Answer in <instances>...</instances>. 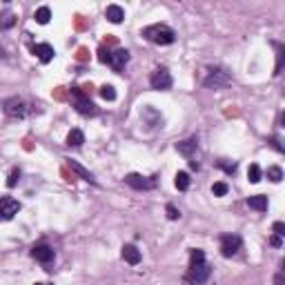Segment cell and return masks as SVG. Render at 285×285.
I'll return each mask as SVG.
<instances>
[{
    "label": "cell",
    "instance_id": "obj_15",
    "mask_svg": "<svg viewBox=\"0 0 285 285\" xmlns=\"http://www.w3.org/2000/svg\"><path fill=\"white\" fill-rule=\"evenodd\" d=\"M123 258H125L129 265H138V263L143 261V256H140L138 248H136V245H131V243L123 245Z\"/></svg>",
    "mask_w": 285,
    "mask_h": 285
},
{
    "label": "cell",
    "instance_id": "obj_20",
    "mask_svg": "<svg viewBox=\"0 0 285 285\" xmlns=\"http://www.w3.org/2000/svg\"><path fill=\"white\" fill-rule=\"evenodd\" d=\"M85 143V134L80 129H71L69 136H67V145L69 147H80Z\"/></svg>",
    "mask_w": 285,
    "mask_h": 285
},
{
    "label": "cell",
    "instance_id": "obj_5",
    "mask_svg": "<svg viewBox=\"0 0 285 285\" xmlns=\"http://www.w3.org/2000/svg\"><path fill=\"white\" fill-rule=\"evenodd\" d=\"M241 248H243V241H241L239 234H223L221 236V254L225 258L236 256Z\"/></svg>",
    "mask_w": 285,
    "mask_h": 285
},
{
    "label": "cell",
    "instance_id": "obj_27",
    "mask_svg": "<svg viewBox=\"0 0 285 285\" xmlns=\"http://www.w3.org/2000/svg\"><path fill=\"white\" fill-rule=\"evenodd\" d=\"M219 167L223 169V172H227V174H234L236 172V163H234V160H219Z\"/></svg>",
    "mask_w": 285,
    "mask_h": 285
},
{
    "label": "cell",
    "instance_id": "obj_11",
    "mask_svg": "<svg viewBox=\"0 0 285 285\" xmlns=\"http://www.w3.org/2000/svg\"><path fill=\"white\" fill-rule=\"evenodd\" d=\"M32 256L36 258L38 263H42V265H49L56 254H54V248H49V245H45V243H38L32 248Z\"/></svg>",
    "mask_w": 285,
    "mask_h": 285
},
{
    "label": "cell",
    "instance_id": "obj_28",
    "mask_svg": "<svg viewBox=\"0 0 285 285\" xmlns=\"http://www.w3.org/2000/svg\"><path fill=\"white\" fill-rule=\"evenodd\" d=\"M109 58H112V52H109V49H105V47H100V49H98V61L100 63H107V65H109Z\"/></svg>",
    "mask_w": 285,
    "mask_h": 285
},
{
    "label": "cell",
    "instance_id": "obj_30",
    "mask_svg": "<svg viewBox=\"0 0 285 285\" xmlns=\"http://www.w3.org/2000/svg\"><path fill=\"white\" fill-rule=\"evenodd\" d=\"M272 229H274V236H283L285 234V225L281 223V221H276V223L272 225Z\"/></svg>",
    "mask_w": 285,
    "mask_h": 285
},
{
    "label": "cell",
    "instance_id": "obj_26",
    "mask_svg": "<svg viewBox=\"0 0 285 285\" xmlns=\"http://www.w3.org/2000/svg\"><path fill=\"white\" fill-rule=\"evenodd\" d=\"M227 183H214V185H212V194H214V196H225V194H227Z\"/></svg>",
    "mask_w": 285,
    "mask_h": 285
},
{
    "label": "cell",
    "instance_id": "obj_18",
    "mask_svg": "<svg viewBox=\"0 0 285 285\" xmlns=\"http://www.w3.org/2000/svg\"><path fill=\"white\" fill-rule=\"evenodd\" d=\"M190 183H192L190 174H187V172H176V178H174V185H176L178 192H187V190H190Z\"/></svg>",
    "mask_w": 285,
    "mask_h": 285
},
{
    "label": "cell",
    "instance_id": "obj_32",
    "mask_svg": "<svg viewBox=\"0 0 285 285\" xmlns=\"http://www.w3.org/2000/svg\"><path fill=\"white\" fill-rule=\"evenodd\" d=\"M270 145L274 147L276 152H285V147L281 145V140H279V138H274V136H272V138H270Z\"/></svg>",
    "mask_w": 285,
    "mask_h": 285
},
{
    "label": "cell",
    "instance_id": "obj_29",
    "mask_svg": "<svg viewBox=\"0 0 285 285\" xmlns=\"http://www.w3.org/2000/svg\"><path fill=\"white\" fill-rule=\"evenodd\" d=\"M165 210H167V219H169V221H176V219H181V212H178V210H176V207H174V205H167V207H165Z\"/></svg>",
    "mask_w": 285,
    "mask_h": 285
},
{
    "label": "cell",
    "instance_id": "obj_34",
    "mask_svg": "<svg viewBox=\"0 0 285 285\" xmlns=\"http://www.w3.org/2000/svg\"><path fill=\"white\" fill-rule=\"evenodd\" d=\"M272 245H274V248H281V245H283V241H281V236H272V241H270Z\"/></svg>",
    "mask_w": 285,
    "mask_h": 285
},
{
    "label": "cell",
    "instance_id": "obj_2",
    "mask_svg": "<svg viewBox=\"0 0 285 285\" xmlns=\"http://www.w3.org/2000/svg\"><path fill=\"white\" fill-rule=\"evenodd\" d=\"M140 36L147 38V40L154 42V45H172V42L176 40L174 29H169L167 25H150V27H145L140 32Z\"/></svg>",
    "mask_w": 285,
    "mask_h": 285
},
{
    "label": "cell",
    "instance_id": "obj_1",
    "mask_svg": "<svg viewBox=\"0 0 285 285\" xmlns=\"http://www.w3.org/2000/svg\"><path fill=\"white\" fill-rule=\"evenodd\" d=\"M190 258H192V261H190L185 279L192 285H203L207 279H210V272H212L210 265H207V261H205V252L194 248L192 252H190Z\"/></svg>",
    "mask_w": 285,
    "mask_h": 285
},
{
    "label": "cell",
    "instance_id": "obj_22",
    "mask_svg": "<svg viewBox=\"0 0 285 285\" xmlns=\"http://www.w3.org/2000/svg\"><path fill=\"white\" fill-rule=\"evenodd\" d=\"M267 178H270L272 183H281V181H283V169L276 167V165L267 167Z\"/></svg>",
    "mask_w": 285,
    "mask_h": 285
},
{
    "label": "cell",
    "instance_id": "obj_21",
    "mask_svg": "<svg viewBox=\"0 0 285 285\" xmlns=\"http://www.w3.org/2000/svg\"><path fill=\"white\" fill-rule=\"evenodd\" d=\"M16 25V14H11V11H7V14L0 16V29H9Z\"/></svg>",
    "mask_w": 285,
    "mask_h": 285
},
{
    "label": "cell",
    "instance_id": "obj_19",
    "mask_svg": "<svg viewBox=\"0 0 285 285\" xmlns=\"http://www.w3.org/2000/svg\"><path fill=\"white\" fill-rule=\"evenodd\" d=\"M33 20H36L38 25H47L52 20V9H49V7H38L36 14H33Z\"/></svg>",
    "mask_w": 285,
    "mask_h": 285
},
{
    "label": "cell",
    "instance_id": "obj_8",
    "mask_svg": "<svg viewBox=\"0 0 285 285\" xmlns=\"http://www.w3.org/2000/svg\"><path fill=\"white\" fill-rule=\"evenodd\" d=\"M176 150H178V154H183L190 163H198V160H196L198 158V138H196V136L176 143Z\"/></svg>",
    "mask_w": 285,
    "mask_h": 285
},
{
    "label": "cell",
    "instance_id": "obj_24",
    "mask_svg": "<svg viewBox=\"0 0 285 285\" xmlns=\"http://www.w3.org/2000/svg\"><path fill=\"white\" fill-rule=\"evenodd\" d=\"M248 181H250V183H258V181H261V167H258L256 163L250 165V169H248Z\"/></svg>",
    "mask_w": 285,
    "mask_h": 285
},
{
    "label": "cell",
    "instance_id": "obj_4",
    "mask_svg": "<svg viewBox=\"0 0 285 285\" xmlns=\"http://www.w3.org/2000/svg\"><path fill=\"white\" fill-rule=\"evenodd\" d=\"M150 85H152V89H156V92H167V89H172L174 80H172L169 69H165V67H156L150 76Z\"/></svg>",
    "mask_w": 285,
    "mask_h": 285
},
{
    "label": "cell",
    "instance_id": "obj_31",
    "mask_svg": "<svg viewBox=\"0 0 285 285\" xmlns=\"http://www.w3.org/2000/svg\"><path fill=\"white\" fill-rule=\"evenodd\" d=\"M18 178H20V172H18V169H14L11 176H9V181H7V187H14L16 183H18Z\"/></svg>",
    "mask_w": 285,
    "mask_h": 285
},
{
    "label": "cell",
    "instance_id": "obj_16",
    "mask_svg": "<svg viewBox=\"0 0 285 285\" xmlns=\"http://www.w3.org/2000/svg\"><path fill=\"white\" fill-rule=\"evenodd\" d=\"M67 165H69V167H71V172H76L80 178H83V181H87V183H92V185H96V178H94V174L89 172V169H85L80 163H76V160L67 158Z\"/></svg>",
    "mask_w": 285,
    "mask_h": 285
},
{
    "label": "cell",
    "instance_id": "obj_14",
    "mask_svg": "<svg viewBox=\"0 0 285 285\" xmlns=\"http://www.w3.org/2000/svg\"><path fill=\"white\" fill-rule=\"evenodd\" d=\"M105 18H107L112 25H121L123 20H125V9H123L121 5H107V9H105Z\"/></svg>",
    "mask_w": 285,
    "mask_h": 285
},
{
    "label": "cell",
    "instance_id": "obj_7",
    "mask_svg": "<svg viewBox=\"0 0 285 285\" xmlns=\"http://www.w3.org/2000/svg\"><path fill=\"white\" fill-rule=\"evenodd\" d=\"M125 183L131 187V190H138V192H145V190H152L156 187V176H143V174H127Z\"/></svg>",
    "mask_w": 285,
    "mask_h": 285
},
{
    "label": "cell",
    "instance_id": "obj_35",
    "mask_svg": "<svg viewBox=\"0 0 285 285\" xmlns=\"http://www.w3.org/2000/svg\"><path fill=\"white\" fill-rule=\"evenodd\" d=\"M33 285H52V283H33Z\"/></svg>",
    "mask_w": 285,
    "mask_h": 285
},
{
    "label": "cell",
    "instance_id": "obj_3",
    "mask_svg": "<svg viewBox=\"0 0 285 285\" xmlns=\"http://www.w3.org/2000/svg\"><path fill=\"white\" fill-rule=\"evenodd\" d=\"M71 94L76 96V112L78 114H83V116H96L98 114V107L89 100V96L80 87H71Z\"/></svg>",
    "mask_w": 285,
    "mask_h": 285
},
{
    "label": "cell",
    "instance_id": "obj_17",
    "mask_svg": "<svg viewBox=\"0 0 285 285\" xmlns=\"http://www.w3.org/2000/svg\"><path fill=\"white\" fill-rule=\"evenodd\" d=\"M248 205L252 207V210H256V212H265L267 210V196H263V194H256V196H250L248 198Z\"/></svg>",
    "mask_w": 285,
    "mask_h": 285
},
{
    "label": "cell",
    "instance_id": "obj_33",
    "mask_svg": "<svg viewBox=\"0 0 285 285\" xmlns=\"http://www.w3.org/2000/svg\"><path fill=\"white\" fill-rule=\"evenodd\" d=\"M274 285H285V276H283V272H276V276H274Z\"/></svg>",
    "mask_w": 285,
    "mask_h": 285
},
{
    "label": "cell",
    "instance_id": "obj_12",
    "mask_svg": "<svg viewBox=\"0 0 285 285\" xmlns=\"http://www.w3.org/2000/svg\"><path fill=\"white\" fill-rule=\"evenodd\" d=\"M32 52H33V56H38V61L40 63H52L54 61V56H56V52H54V47L52 45H47V42H38V45H33L32 47Z\"/></svg>",
    "mask_w": 285,
    "mask_h": 285
},
{
    "label": "cell",
    "instance_id": "obj_25",
    "mask_svg": "<svg viewBox=\"0 0 285 285\" xmlns=\"http://www.w3.org/2000/svg\"><path fill=\"white\" fill-rule=\"evenodd\" d=\"M100 96H103L105 100H116V89H114L112 85H103V87H100Z\"/></svg>",
    "mask_w": 285,
    "mask_h": 285
},
{
    "label": "cell",
    "instance_id": "obj_10",
    "mask_svg": "<svg viewBox=\"0 0 285 285\" xmlns=\"http://www.w3.org/2000/svg\"><path fill=\"white\" fill-rule=\"evenodd\" d=\"M2 109H5V114L7 116H11V118H23L25 114H27V105H25V100H20V98H7L5 103H2Z\"/></svg>",
    "mask_w": 285,
    "mask_h": 285
},
{
    "label": "cell",
    "instance_id": "obj_9",
    "mask_svg": "<svg viewBox=\"0 0 285 285\" xmlns=\"http://www.w3.org/2000/svg\"><path fill=\"white\" fill-rule=\"evenodd\" d=\"M20 212V203L11 196H0V221H11Z\"/></svg>",
    "mask_w": 285,
    "mask_h": 285
},
{
    "label": "cell",
    "instance_id": "obj_6",
    "mask_svg": "<svg viewBox=\"0 0 285 285\" xmlns=\"http://www.w3.org/2000/svg\"><path fill=\"white\" fill-rule=\"evenodd\" d=\"M232 83V78H229V74L225 69H221V67H216V69H210L205 76V80H203V85L210 89H221L225 87V85Z\"/></svg>",
    "mask_w": 285,
    "mask_h": 285
},
{
    "label": "cell",
    "instance_id": "obj_13",
    "mask_svg": "<svg viewBox=\"0 0 285 285\" xmlns=\"http://www.w3.org/2000/svg\"><path fill=\"white\" fill-rule=\"evenodd\" d=\"M127 63H129V52H127V49H116V52H112L109 65H112L114 71H123Z\"/></svg>",
    "mask_w": 285,
    "mask_h": 285
},
{
    "label": "cell",
    "instance_id": "obj_23",
    "mask_svg": "<svg viewBox=\"0 0 285 285\" xmlns=\"http://www.w3.org/2000/svg\"><path fill=\"white\" fill-rule=\"evenodd\" d=\"M276 47V69H274V76L281 74V69H283V45L281 42H274Z\"/></svg>",
    "mask_w": 285,
    "mask_h": 285
}]
</instances>
